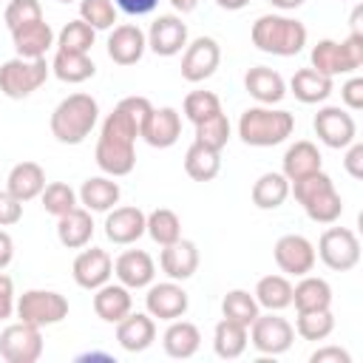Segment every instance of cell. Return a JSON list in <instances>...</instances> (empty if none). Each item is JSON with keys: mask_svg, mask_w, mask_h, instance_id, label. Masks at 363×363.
I'll list each match as a JSON object with an SVG mask.
<instances>
[{"mask_svg": "<svg viewBox=\"0 0 363 363\" xmlns=\"http://www.w3.org/2000/svg\"><path fill=\"white\" fill-rule=\"evenodd\" d=\"M153 111L147 96H125L116 102V108L105 116L96 139L94 159L105 176H128L136 167V139L139 128Z\"/></svg>", "mask_w": 363, "mask_h": 363, "instance_id": "cell-1", "label": "cell"}, {"mask_svg": "<svg viewBox=\"0 0 363 363\" xmlns=\"http://www.w3.org/2000/svg\"><path fill=\"white\" fill-rule=\"evenodd\" d=\"M99 122V102L91 94H68L51 111V136L62 145H79L91 136Z\"/></svg>", "mask_w": 363, "mask_h": 363, "instance_id": "cell-2", "label": "cell"}, {"mask_svg": "<svg viewBox=\"0 0 363 363\" xmlns=\"http://www.w3.org/2000/svg\"><path fill=\"white\" fill-rule=\"evenodd\" d=\"M252 45L272 57H295L306 45V26L286 14H261L252 23Z\"/></svg>", "mask_w": 363, "mask_h": 363, "instance_id": "cell-3", "label": "cell"}, {"mask_svg": "<svg viewBox=\"0 0 363 363\" xmlns=\"http://www.w3.org/2000/svg\"><path fill=\"white\" fill-rule=\"evenodd\" d=\"M295 116L284 108L272 105H252L238 119V136L250 147H272L292 136Z\"/></svg>", "mask_w": 363, "mask_h": 363, "instance_id": "cell-4", "label": "cell"}, {"mask_svg": "<svg viewBox=\"0 0 363 363\" xmlns=\"http://www.w3.org/2000/svg\"><path fill=\"white\" fill-rule=\"evenodd\" d=\"M309 68L326 74V77H340V74H354L363 65V34H352L346 40H318L309 51Z\"/></svg>", "mask_w": 363, "mask_h": 363, "instance_id": "cell-5", "label": "cell"}, {"mask_svg": "<svg viewBox=\"0 0 363 363\" xmlns=\"http://www.w3.org/2000/svg\"><path fill=\"white\" fill-rule=\"evenodd\" d=\"M51 74V65L45 57L40 60H26V57H11L0 65V94L9 99H26L31 96Z\"/></svg>", "mask_w": 363, "mask_h": 363, "instance_id": "cell-6", "label": "cell"}, {"mask_svg": "<svg viewBox=\"0 0 363 363\" xmlns=\"http://www.w3.org/2000/svg\"><path fill=\"white\" fill-rule=\"evenodd\" d=\"M14 312L20 320L45 329V326H54L68 318V298L54 289H26L17 298Z\"/></svg>", "mask_w": 363, "mask_h": 363, "instance_id": "cell-7", "label": "cell"}, {"mask_svg": "<svg viewBox=\"0 0 363 363\" xmlns=\"http://www.w3.org/2000/svg\"><path fill=\"white\" fill-rule=\"evenodd\" d=\"M320 261L335 272H349L360 264V238L349 227H329L318 241Z\"/></svg>", "mask_w": 363, "mask_h": 363, "instance_id": "cell-8", "label": "cell"}, {"mask_svg": "<svg viewBox=\"0 0 363 363\" xmlns=\"http://www.w3.org/2000/svg\"><path fill=\"white\" fill-rule=\"evenodd\" d=\"M43 354V329L26 320L9 323L0 332V357L6 363H37Z\"/></svg>", "mask_w": 363, "mask_h": 363, "instance_id": "cell-9", "label": "cell"}, {"mask_svg": "<svg viewBox=\"0 0 363 363\" xmlns=\"http://www.w3.org/2000/svg\"><path fill=\"white\" fill-rule=\"evenodd\" d=\"M295 340V329L286 318H281L278 312H267V315H258L252 323H250V343L255 346V352L261 354H284L289 352Z\"/></svg>", "mask_w": 363, "mask_h": 363, "instance_id": "cell-10", "label": "cell"}, {"mask_svg": "<svg viewBox=\"0 0 363 363\" xmlns=\"http://www.w3.org/2000/svg\"><path fill=\"white\" fill-rule=\"evenodd\" d=\"M312 128L318 133V139L326 145V147H346L357 139V125H354V116L340 108V105H323L315 119H312Z\"/></svg>", "mask_w": 363, "mask_h": 363, "instance_id": "cell-11", "label": "cell"}, {"mask_svg": "<svg viewBox=\"0 0 363 363\" xmlns=\"http://www.w3.org/2000/svg\"><path fill=\"white\" fill-rule=\"evenodd\" d=\"M272 255H275V264L281 272L286 275H306L315 269V261H318V252H315V244L306 238V235H298V233H286L275 241L272 247Z\"/></svg>", "mask_w": 363, "mask_h": 363, "instance_id": "cell-12", "label": "cell"}, {"mask_svg": "<svg viewBox=\"0 0 363 363\" xmlns=\"http://www.w3.org/2000/svg\"><path fill=\"white\" fill-rule=\"evenodd\" d=\"M190 306V298L184 292V286L179 281H162V284H150L147 286V295H145V309L150 318H159V320H176V318H184Z\"/></svg>", "mask_w": 363, "mask_h": 363, "instance_id": "cell-13", "label": "cell"}, {"mask_svg": "<svg viewBox=\"0 0 363 363\" xmlns=\"http://www.w3.org/2000/svg\"><path fill=\"white\" fill-rule=\"evenodd\" d=\"M221 62V48L213 37H196L193 43L184 45L182 54V77L187 82H204L207 77L216 74Z\"/></svg>", "mask_w": 363, "mask_h": 363, "instance_id": "cell-14", "label": "cell"}, {"mask_svg": "<svg viewBox=\"0 0 363 363\" xmlns=\"http://www.w3.org/2000/svg\"><path fill=\"white\" fill-rule=\"evenodd\" d=\"M147 48L156 57H176L187 45V23L176 14H159L147 28Z\"/></svg>", "mask_w": 363, "mask_h": 363, "instance_id": "cell-15", "label": "cell"}, {"mask_svg": "<svg viewBox=\"0 0 363 363\" xmlns=\"http://www.w3.org/2000/svg\"><path fill=\"white\" fill-rule=\"evenodd\" d=\"M139 136H142L150 147H159V150L173 147V145L179 142V136H182V113H179L176 108H170V105L153 108V111L147 113V119L142 122Z\"/></svg>", "mask_w": 363, "mask_h": 363, "instance_id": "cell-16", "label": "cell"}, {"mask_svg": "<svg viewBox=\"0 0 363 363\" xmlns=\"http://www.w3.org/2000/svg\"><path fill=\"white\" fill-rule=\"evenodd\" d=\"M71 275H74L77 286L94 292V289H99L102 284L111 281V275H113V258L108 255V250H99V247L82 250V252L74 258Z\"/></svg>", "mask_w": 363, "mask_h": 363, "instance_id": "cell-17", "label": "cell"}, {"mask_svg": "<svg viewBox=\"0 0 363 363\" xmlns=\"http://www.w3.org/2000/svg\"><path fill=\"white\" fill-rule=\"evenodd\" d=\"M147 51V37L136 23L113 26L108 37V57L116 65H136Z\"/></svg>", "mask_w": 363, "mask_h": 363, "instance_id": "cell-18", "label": "cell"}, {"mask_svg": "<svg viewBox=\"0 0 363 363\" xmlns=\"http://www.w3.org/2000/svg\"><path fill=\"white\" fill-rule=\"evenodd\" d=\"M113 275L128 289H145L156 278V264L145 250H125L113 261Z\"/></svg>", "mask_w": 363, "mask_h": 363, "instance_id": "cell-19", "label": "cell"}, {"mask_svg": "<svg viewBox=\"0 0 363 363\" xmlns=\"http://www.w3.org/2000/svg\"><path fill=\"white\" fill-rule=\"evenodd\" d=\"M145 213L139 207H113L105 216V235L111 244L128 247L145 235Z\"/></svg>", "mask_w": 363, "mask_h": 363, "instance_id": "cell-20", "label": "cell"}, {"mask_svg": "<svg viewBox=\"0 0 363 363\" xmlns=\"http://www.w3.org/2000/svg\"><path fill=\"white\" fill-rule=\"evenodd\" d=\"M159 267L170 281H187L199 269V247L190 238H179L173 244L162 247Z\"/></svg>", "mask_w": 363, "mask_h": 363, "instance_id": "cell-21", "label": "cell"}, {"mask_svg": "<svg viewBox=\"0 0 363 363\" xmlns=\"http://www.w3.org/2000/svg\"><path fill=\"white\" fill-rule=\"evenodd\" d=\"M116 340L125 352H133V354L150 349L156 340V318H150L147 312H128L116 323Z\"/></svg>", "mask_w": 363, "mask_h": 363, "instance_id": "cell-22", "label": "cell"}, {"mask_svg": "<svg viewBox=\"0 0 363 363\" xmlns=\"http://www.w3.org/2000/svg\"><path fill=\"white\" fill-rule=\"evenodd\" d=\"M11 43H14L17 57L40 60V57L48 54L51 45H57V34H54V28L45 23V17H43V20H37V23H26V26L14 28V31H11Z\"/></svg>", "mask_w": 363, "mask_h": 363, "instance_id": "cell-23", "label": "cell"}, {"mask_svg": "<svg viewBox=\"0 0 363 363\" xmlns=\"http://www.w3.org/2000/svg\"><path fill=\"white\" fill-rule=\"evenodd\" d=\"M244 88L258 105H278L286 96V82L278 71L267 65H255L244 74Z\"/></svg>", "mask_w": 363, "mask_h": 363, "instance_id": "cell-24", "label": "cell"}, {"mask_svg": "<svg viewBox=\"0 0 363 363\" xmlns=\"http://www.w3.org/2000/svg\"><path fill=\"white\" fill-rule=\"evenodd\" d=\"M57 238L65 250H82L91 244L94 238V218L91 210L85 207H74L68 213H62L57 218Z\"/></svg>", "mask_w": 363, "mask_h": 363, "instance_id": "cell-25", "label": "cell"}, {"mask_svg": "<svg viewBox=\"0 0 363 363\" xmlns=\"http://www.w3.org/2000/svg\"><path fill=\"white\" fill-rule=\"evenodd\" d=\"M119 196H122V190H119V182H113V176H91L82 182V187L77 193L79 204L91 213L113 210L119 204Z\"/></svg>", "mask_w": 363, "mask_h": 363, "instance_id": "cell-26", "label": "cell"}, {"mask_svg": "<svg viewBox=\"0 0 363 363\" xmlns=\"http://www.w3.org/2000/svg\"><path fill=\"white\" fill-rule=\"evenodd\" d=\"M130 309H133V298H130V289L128 286L108 281L99 289H94V312H96L99 320L119 323Z\"/></svg>", "mask_w": 363, "mask_h": 363, "instance_id": "cell-27", "label": "cell"}, {"mask_svg": "<svg viewBox=\"0 0 363 363\" xmlns=\"http://www.w3.org/2000/svg\"><path fill=\"white\" fill-rule=\"evenodd\" d=\"M162 346H164V354H167V357H173V360H187V357H193V354L199 352V346H201V332H199L196 323L176 318V320H170V326L164 329Z\"/></svg>", "mask_w": 363, "mask_h": 363, "instance_id": "cell-28", "label": "cell"}, {"mask_svg": "<svg viewBox=\"0 0 363 363\" xmlns=\"http://www.w3.org/2000/svg\"><path fill=\"white\" fill-rule=\"evenodd\" d=\"M45 187V170L37 164V162H17L11 170H9V179H6V190L20 199L23 204L37 199Z\"/></svg>", "mask_w": 363, "mask_h": 363, "instance_id": "cell-29", "label": "cell"}, {"mask_svg": "<svg viewBox=\"0 0 363 363\" xmlns=\"http://www.w3.org/2000/svg\"><path fill=\"white\" fill-rule=\"evenodd\" d=\"M292 306L298 312H312V309H332V286L326 278L318 275H301V281L292 286Z\"/></svg>", "mask_w": 363, "mask_h": 363, "instance_id": "cell-30", "label": "cell"}, {"mask_svg": "<svg viewBox=\"0 0 363 363\" xmlns=\"http://www.w3.org/2000/svg\"><path fill=\"white\" fill-rule=\"evenodd\" d=\"M281 162H284V170H281V173H284L289 182H295V179H301V176H309V173H315V170H323L320 150H318V145H312L309 139H301V142L289 145Z\"/></svg>", "mask_w": 363, "mask_h": 363, "instance_id": "cell-31", "label": "cell"}, {"mask_svg": "<svg viewBox=\"0 0 363 363\" xmlns=\"http://www.w3.org/2000/svg\"><path fill=\"white\" fill-rule=\"evenodd\" d=\"M250 343V329L244 323H235L230 318H221L213 329V349L221 360H235L247 352Z\"/></svg>", "mask_w": 363, "mask_h": 363, "instance_id": "cell-32", "label": "cell"}, {"mask_svg": "<svg viewBox=\"0 0 363 363\" xmlns=\"http://www.w3.org/2000/svg\"><path fill=\"white\" fill-rule=\"evenodd\" d=\"M289 91L295 94L298 102L318 105V102L329 99V94H332V77H326V74H320L315 68H301V71L292 74Z\"/></svg>", "mask_w": 363, "mask_h": 363, "instance_id": "cell-33", "label": "cell"}, {"mask_svg": "<svg viewBox=\"0 0 363 363\" xmlns=\"http://www.w3.org/2000/svg\"><path fill=\"white\" fill-rule=\"evenodd\" d=\"M289 199V179L284 173H261L252 184V204L258 210H278Z\"/></svg>", "mask_w": 363, "mask_h": 363, "instance_id": "cell-34", "label": "cell"}, {"mask_svg": "<svg viewBox=\"0 0 363 363\" xmlns=\"http://www.w3.org/2000/svg\"><path fill=\"white\" fill-rule=\"evenodd\" d=\"M51 74L68 85H77V82H85L96 74V65L88 54H74V51H60L54 54L51 60Z\"/></svg>", "mask_w": 363, "mask_h": 363, "instance_id": "cell-35", "label": "cell"}, {"mask_svg": "<svg viewBox=\"0 0 363 363\" xmlns=\"http://www.w3.org/2000/svg\"><path fill=\"white\" fill-rule=\"evenodd\" d=\"M255 301L258 306H264L267 312H281L286 306H292V284L286 275H264L255 284Z\"/></svg>", "mask_w": 363, "mask_h": 363, "instance_id": "cell-36", "label": "cell"}, {"mask_svg": "<svg viewBox=\"0 0 363 363\" xmlns=\"http://www.w3.org/2000/svg\"><path fill=\"white\" fill-rule=\"evenodd\" d=\"M221 170V153L218 150H210L199 142H193L187 150H184V173L193 179V182H213Z\"/></svg>", "mask_w": 363, "mask_h": 363, "instance_id": "cell-37", "label": "cell"}, {"mask_svg": "<svg viewBox=\"0 0 363 363\" xmlns=\"http://www.w3.org/2000/svg\"><path fill=\"white\" fill-rule=\"evenodd\" d=\"M301 207H303V213H306L315 224H335V221L343 216V199H340V193H337L335 187L320 190L318 196L306 199Z\"/></svg>", "mask_w": 363, "mask_h": 363, "instance_id": "cell-38", "label": "cell"}, {"mask_svg": "<svg viewBox=\"0 0 363 363\" xmlns=\"http://www.w3.org/2000/svg\"><path fill=\"white\" fill-rule=\"evenodd\" d=\"M145 233H147L159 247H164V244H173V241L182 238V221H179V216H176L173 210L156 207V210L147 213V218H145Z\"/></svg>", "mask_w": 363, "mask_h": 363, "instance_id": "cell-39", "label": "cell"}, {"mask_svg": "<svg viewBox=\"0 0 363 363\" xmlns=\"http://www.w3.org/2000/svg\"><path fill=\"white\" fill-rule=\"evenodd\" d=\"M221 315L235 320V323H244L250 329V323L261 315V306H258L255 295H250L247 289H230L221 298Z\"/></svg>", "mask_w": 363, "mask_h": 363, "instance_id": "cell-40", "label": "cell"}, {"mask_svg": "<svg viewBox=\"0 0 363 363\" xmlns=\"http://www.w3.org/2000/svg\"><path fill=\"white\" fill-rule=\"evenodd\" d=\"M94 40H96V31L85 20H68L57 34V48L74 51V54H88L94 48Z\"/></svg>", "mask_w": 363, "mask_h": 363, "instance_id": "cell-41", "label": "cell"}, {"mask_svg": "<svg viewBox=\"0 0 363 363\" xmlns=\"http://www.w3.org/2000/svg\"><path fill=\"white\" fill-rule=\"evenodd\" d=\"M335 329V315L332 309H312V312H298V320H295V332L303 337V340H326Z\"/></svg>", "mask_w": 363, "mask_h": 363, "instance_id": "cell-42", "label": "cell"}, {"mask_svg": "<svg viewBox=\"0 0 363 363\" xmlns=\"http://www.w3.org/2000/svg\"><path fill=\"white\" fill-rule=\"evenodd\" d=\"M230 119H227V113L224 111H218L216 116H210V119H204V122H199L196 125V139L193 142H199V145H204V147H210V150H224L227 147V142H230Z\"/></svg>", "mask_w": 363, "mask_h": 363, "instance_id": "cell-43", "label": "cell"}, {"mask_svg": "<svg viewBox=\"0 0 363 363\" xmlns=\"http://www.w3.org/2000/svg\"><path fill=\"white\" fill-rule=\"evenodd\" d=\"M218 111H221V99H218L213 91H190V94L184 96V105H182V113H184L193 125H199V122L216 116Z\"/></svg>", "mask_w": 363, "mask_h": 363, "instance_id": "cell-44", "label": "cell"}, {"mask_svg": "<svg viewBox=\"0 0 363 363\" xmlns=\"http://www.w3.org/2000/svg\"><path fill=\"white\" fill-rule=\"evenodd\" d=\"M79 20L94 31H108L116 23V6L113 0H79Z\"/></svg>", "mask_w": 363, "mask_h": 363, "instance_id": "cell-45", "label": "cell"}, {"mask_svg": "<svg viewBox=\"0 0 363 363\" xmlns=\"http://www.w3.org/2000/svg\"><path fill=\"white\" fill-rule=\"evenodd\" d=\"M40 199H43L45 213H51V216H57V218H60L62 213H68V210L77 207V193H74V187L65 184V182H51V184H45L43 193H40Z\"/></svg>", "mask_w": 363, "mask_h": 363, "instance_id": "cell-46", "label": "cell"}, {"mask_svg": "<svg viewBox=\"0 0 363 363\" xmlns=\"http://www.w3.org/2000/svg\"><path fill=\"white\" fill-rule=\"evenodd\" d=\"M3 20H6V28L14 31L26 23L43 20V6H40V0H9L6 11H3Z\"/></svg>", "mask_w": 363, "mask_h": 363, "instance_id": "cell-47", "label": "cell"}, {"mask_svg": "<svg viewBox=\"0 0 363 363\" xmlns=\"http://www.w3.org/2000/svg\"><path fill=\"white\" fill-rule=\"evenodd\" d=\"M326 187H335V182H332V176L323 173V170H315V173H309V176H301V179L289 182V193L295 196L298 204H303L306 199L318 196V193L326 190Z\"/></svg>", "mask_w": 363, "mask_h": 363, "instance_id": "cell-48", "label": "cell"}, {"mask_svg": "<svg viewBox=\"0 0 363 363\" xmlns=\"http://www.w3.org/2000/svg\"><path fill=\"white\" fill-rule=\"evenodd\" d=\"M23 218V201L14 199L9 190H0V227H11Z\"/></svg>", "mask_w": 363, "mask_h": 363, "instance_id": "cell-49", "label": "cell"}, {"mask_svg": "<svg viewBox=\"0 0 363 363\" xmlns=\"http://www.w3.org/2000/svg\"><path fill=\"white\" fill-rule=\"evenodd\" d=\"M340 99L349 111H360L363 108V77H352L343 82L340 88Z\"/></svg>", "mask_w": 363, "mask_h": 363, "instance_id": "cell-50", "label": "cell"}, {"mask_svg": "<svg viewBox=\"0 0 363 363\" xmlns=\"http://www.w3.org/2000/svg\"><path fill=\"white\" fill-rule=\"evenodd\" d=\"M14 303H17L14 281L0 269V320H6V318H11V315H14Z\"/></svg>", "mask_w": 363, "mask_h": 363, "instance_id": "cell-51", "label": "cell"}, {"mask_svg": "<svg viewBox=\"0 0 363 363\" xmlns=\"http://www.w3.org/2000/svg\"><path fill=\"white\" fill-rule=\"evenodd\" d=\"M343 150H346V156H343V167H346V173H349L352 179H363V145L354 139V142L346 145Z\"/></svg>", "mask_w": 363, "mask_h": 363, "instance_id": "cell-52", "label": "cell"}, {"mask_svg": "<svg viewBox=\"0 0 363 363\" xmlns=\"http://www.w3.org/2000/svg\"><path fill=\"white\" fill-rule=\"evenodd\" d=\"M309 363H352V354L340 346H320L309 354Z\"/></svg>", "mask_w": 363, "mask_h": 363, "instance_id": "cell-53", "label": "cell"}, {"mask_svg": "<svg viewBox=\"0 0 363 363\" xmlns=\"http://www.w3.org/2000/svg\"><path fill=\"white\" fill-rule=\"evenodd\" d=\"M113 6L130 17H142V14H150L159 6V0H113Z\"/></svg>", "mask_w": 363, "mask_h": 363, "instance_id": "cell-54", "label": "cell"}, {"mask_svg": "<svg viewBox=\"0 0 363 363\" xmlns=\"http://www.w3.org/2000/svg\"><path fill=\"white\" fill-rule=\"evenodd\" d=\"M14 258V238L0 227V269H6Z\"/></svg>", "mask_w": 363, "mask_h": 363, "instance_id": "cell-55", "label": "cell"}, {"mask_svg": "<svg viewBox=\"0 0 363 363\" xmlns=\"http://www.w3.org/2000/svg\"><path fill=\"white\" fill-rule=\"evenodd\" d=\"M199 3H201V0H170V6H173L179 14H190V11H196Z\"/></svg>", "mask_w": 363, "mask_h": 363, "instance_id": "cell-56", "label": "cell"}, {"mask_svg": "<svg viewBox=\"0 0 363 363\" xmlns=\"http://www.w3.org/2000/svg\"><path fill=\"white\" fill-rule=\"evenodd\" d=\"M216 6L224 11H241L244 6H250V0H216Z\"/></svg>", "mask_w": 363, "mask_h": 363, "instance_id": "cell-57", "label": "cell"}, {"mask_svg": "<svg viewBox=\"0 0 363 363\" xmlns=\"http://www.w3.org/2000/svg\"><path fill=\"white\" fill-rule=\"evenodd\" d=\"M278 11H295V9H301L306 0H269Z\"/></svg>", "mask_w": 363, "mask_h": 363, "instance_id": "cell-58", "label": "cell"}, {"mask_svg": "<svg viewBox=\"0 0 363 363\" xmlns=\"http://www.w3.org/2000/svg\"><path fill=\"white\" fill-rule=\"evenodd\" d=\"M57 3H74V0H57Z\"/></svg>", "mask_w": 363, "mask_h": 363, "instance_id": "cell-59", "label": "cell"}]
</instances>
